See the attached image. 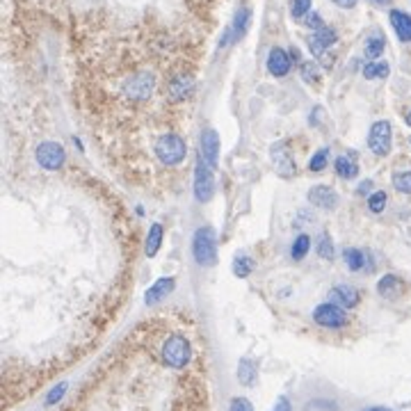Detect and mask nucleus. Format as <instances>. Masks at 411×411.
Listing matches in <instances>:
<instances>
[{
    "mask_svg": "<svg viewBox=\"0 0 411 411\" xmlns=\"http://www.w3.org/2000/svg\"><path fill=\"white\" fill-rule=\"evenodd\" d=\"M199 156L210 164V167L215 169L218 167V158H220V137H218V133H215L213 128L208 130H203V135H201V153Z\"/></svg>",
    "mask_w": 411,
    "mask_h": 411,
    "instance_id": "obj_14",
    "label": "nucleus"
},
{
    "mask_svg": "<svg viewBox=\"0 0 411 411\" xmlns=\"http://www.w3.org/2000/svg\"><path fill=\"white\" fill-rule=\"evenodd\" d=\"M194 91V78L190 74H176L167 82V94L171 101H185Z\"/></svg>",
    "mask_w": 411,
    "mask_h": 411,
    "instance_id": "obj_12",
    "label": "nucleus"
},
{
    "mask_svg": "<svg viewBox=\"0 0 411 411\" xmlns=\"http://www.w3.org/2000/svg\"><path fill=\"white\" fill-rule=\"evenodd\" d=\"M291 60L300 62V50H297V48H291Z\"/></svg>",
    "mask_w": 411,
    "mask_h": 411,
    "instance_id": "obj_41",
    "label": "nucleus"
},
{
    "mask_svg": "<svg viewBox=\"0 0 411 411\" xmlns=\"http://www.w3.org/2000/svg\"><path fill=\"white\" fill-rule=\"evenodd\" d=\"M254 272V261L249 256H238V259L233 261V274L244 279V276H249Z\"/></svg>",
    "mask_w": 411,
    "mask_h": 411,
    "instance_id": "obj_31",
    "label": "nucleus"
},
{
    "mask_svg": "<svg viewBox=\"0 0 411 411\" xmlns=\"http://www.w3.org/2000/svg\"><path fill=\"white\" fill-rule=\"evenodd\" d=\"M192 359V345L183 334H171L162 343V361L174 370H181L190 364Z\"/></svg>",
    "mask_w": 411,
    "mask_h": 411,
    "instance_id": "obj_2",
    "label": "nucleus"
},
{
    "mask_svg": "<svg viewBox=\"0 0 411 411\" xmlns=\"http://www.w3.org/2000/svg\"><path fill=\"white\" fill-rule=\"evenodd\" d=\"M256 377H259V368L252 361V359H240L238 364V379L242 386H254L256 384Z\"/></svg>",
    "mask_w": 411,
    "mask_h": 411,
    "instance_id": "obj_22",
    "label": "nucleus"
},
{
    "mask_svg": "<svg viewBox=\"0 0 411 411\" xmlns=\"http://www.w3.org/2000/svg\"><path fill=\"white\" fill-rule=\"evenodd\" d=\"M329 297H332L334 304L343 306V308H354L359 302H361V293H359L356 288L349 286V283H341V286L332 288Z\"/></svg>",
    "mask_w": 411,
    "mask_h": 411,
    "instance_id": "obj_17",
    "label": "nucleus"
},
{
    "mask_svg": "<svg viewBox=\"0 0 411 411\" xmlns=\"http://www.w3.org/2000/svg\"><path fill=\"white\" fill-rule=\"evenodd\" d=\"M366 411H393V409H386V407H370Z\"/></svg>",
    "mask_w": 411,
    "mask_h": 411,
    "instance_id": "obj_42",
    "label": "nucleus"
},
{
    "mask_svg": "<svg viewBox=\"0 0 411 411\" xmlns=\"http://www.w3.org/2000/svg\"><path fill=\"white\" fill-rule=\"evenodd\" d=\"M300 76L304 78V82H308V85H317V82H320V67H317L313 60L302 62V64H300Z\"/></svg>",
    "mask_w": 411,
    "mask_h": 411,
    "instance_id": "obj_28",
    "label": "nucleus"
},
{
    "mask_svg": "<svg viewBox=\"0 0 411 411\" xmlns=\"http://www.w3.org/2000/svg\"><path fill=\"white\" fill-rule=\"evenodd\" d=\"M67 160V151L57 142H41L37 149V162L41 169L46 171H57Z\"/></svg>",
    "mask_w": 411,
    "mask_h": 411,
    "instance_id": "obj_7",
    "label": "nucleus"
},
{
    "mask_svg": "<svg viewBox=\"0 0 411 411\" xmlns=\"http://www.w3.org/2000/svg\"><path fill=\"white\" fill-rule=\"evenodd\" d=\"M334 169H336V176L343 179V181H352L359 176V158L356 153H345V156H338L334 162Z\"/></svg>",
    "mask_w": 411,
    "mask_h": 411,
    "instance_id": "obj_19",
    "label": "nucleus"
},
{
    "mask_svg": "<svg viewBox=\"0 0 411 411\" xmlns=\"http://www.w3.org/2000/svg\"><path fill=\"white\" fill-rule=\"evenodd\" d=\"M272 162H274V167H276V174L283 179H291L293 174H295V162L291 158V151L286 149V144H274L272 147Z\"/></svg>",
    "mask_w": 411,
    "mask_h": 411,
    "instance_id": "obj_16",
    "label": "nucleus"
},
{
    "mask_svg": "<svg viewBox=\"0 0 411 411\" xmlns=\"http://www.w3.org/2000/svg\"><path fill=\"white\" fill-rule=\"evenodd\" d=\"M229 411H254V407H252V402L247 398H233Z\"/></svg>",
    "mask_w": 411,
    "mask_h": 411,
    "instance_id": "obj_35",
    "label": "nucleus"
},
{
    "mask_svg": "<svg viewBox=\"0 0 411 411\" xmlns=\"http://www.w3.org/2000/svg\"><path fill=\"white\" fill-rule=\"evenodd\" d=\"M308 249H311V238H308L306 233L297 235L295 242H293V247H291V259H293V261H302L304 256L308 254Z\"/></svg>",
    "mask_w": 411,
    "mask_h": 411,
    "instance_id": "obj_27",
    "label": "nucleus"
},
{
    "mask_svg": "<svg viewBox=\"0 0 411 411\" xmlns=\"http://www.w3.org/2000/svg\"><path fill=\"white\" fill-rule=\"evenodd\" d=\"M123 94H126L128 98H135V101L149 98L153 94V76L147 74V71H140V74L130 76L126 82H123Z\"/></svg>",
    "mask_w": 411,
    "mask_h": 411,
    "instance_id": "obj_8",
    "label": "nucleus"
},
{
    "mask_svg": "<svg viewBox=\"0 0 411 411\" xmlns=\"http://www.w3.org/2000/svg\"><path fill=\"white\" fill-rule=\"evenodd\" d=\"M390 181H393V188L398 192L411 194V169H395Z\"/></svg>",
    "mask_w": 411,
    "mask_h": 411,
    "instance_id": "obj_26",
    "label": "nucleus"
},
{
    "mask_svg": "<svg viewBox=\"0 0 411 411\" xmlns=\"http://www.w3.org/2000/svg\"><path fill=\"white\" fill-rule=\"evenodd\" d=\"M291 67H293L291 53H286L283 48L274 46L270 50V55H267V71H270L274 78H283L291 74Z\"/></svg>",
    "mask_w": 411,
    "mask_h": 411,
    "instance_id": "obj_11",
    "label": "nucleus"
},
{
    "mask_svg": "<svg viewBox=\"0 0 411 411\" xmlns=\"http://www.w3.org/2000/svg\"><path fill=\"white\" fill-rule=\"evenodd\" d=\"M306 197H308V203L322 210H334L338 206V194L334 188H329V185H313Z\"/></svg>",
    "mask_w": 411,
    "mask_h": 411,
    "instance_id": "obj_10",
    "label": "nucleus"
},
{
    "mask_svg": "<svg viewBox=\"0 0 411 411\" xmlns=\"http://www.w3.org/2000/svg\"><path fill=\"white\" fill-rule=\"evenodd\" d=\"M370 190H373V181H364L361 185H359V190H356V192H359V194H361V197H364V194H368Z\"/></svg>",
    "mask_w": 411,
    "mask_h": 411,
    "instance_id": "obj_38",
    "label": "nucleus"
},
{
    "mask_svg": "<svg viewBox=\"0 0 411 411\" xmlns=\"http://www.w3.org/2000/svg\"><path fill=\"white\" fill-rule=\"evenodd\" d=\"M213 194H215V171L199 156L197 167H194V197H197V201L206 203L213 199Z\"/></svg>",
    "mask_w": 411,
    "mask_h": 411,
    "instance_id": "obj_5",
    "label": "nucleus"
},
{
    "mask_svg": "<svg viewBox=\"0 0 411 411\" xmlns=\"http://www.w3.org/2000/svg\"><path fill=\"white\" fill-rule=\"evenodd\" d=\"M249 23H252V9L249 7H240L238 12H235V18L231 23V35H233V41H240L247 30H249Z\"/></svg>",
    "mask_w": 411,
    "mask_h": 411,
    "instance_id": "obj_21",
    "label": "nucleus"
},
{
    "mask_svg": "<svg viewBox=\"0 0 411 411\" xmlns=\"http://www.w3.org/2000/svg\"><path fill=\"white\" fill-rule=\"evenodd\" d=\"M311 3L313 0H291V14L295 18H304L306 14H311Z\"/></svg>",
    "mask_w": 411,
    "mask_h": 411,
    "instance_id": "obj_33",
    "label": "nucleus"
},
{
    "mask_svg": "<svg viewBox=\"0 0 411 411\" xmlns=\"http://www.w3.org/2000/svg\"><path fill=\"white\" fill-rule=\"evenodd\" d=\"M336 39H338L336 30L329 26H322L320 30H315V33L308 37V50H311L315 57H322L327 50L336 44Z\"/></svg>",
    "mask_w": 411,
    "mask_h": 411,
    "instance_id": "obj_9",
    "label": "nucleus"
},
{
    "mask_svg": "<svg viewBox=\"0 0 411 411\" xmlns=\"http://www.w3.org/2000/svg\"><path fill=\"white\" fill-rule=\"evenodd\" d=\"M384 48H386V39H384V35H382V33H375V35H370V37L366 39L364 53H366L368 60H373V62H375L377 57H382Z\"/></svg>",
    "mask_w": 411,
    "mask_h": 411,
    "instance_id": "obj_23",
    "label": "nucleus"
},
{
    "mask_svg": "<svg viewBox=\"0 0 411 411\" xmlns=\"http://www.w3.org/2000/svg\"><path fill=\"white\" fill-rule=\"evenodd\" d=\"M327 162H329V149H320V151L313 153L311 160H308V169L322 171V169H327Z\"/></svg>",
    "mask_w": 411,
    "mask_h": 411,
    "instance_id": "obj_32",
    "label": "nucleus"
},
{
    "mask_svg": "<svg viewBox=\"0 0 411 411\" xmlns=\"http://www.w3.org/2000/svg\"><path fill=\"white\" fill-rule=\"evenodd\" d=\"M332 3H336L338 7H343V9H349V7H354L359 0H332Z\"/></svg>",
    "mask_w": 411,
    "mask_h": 411,
    "instance_id": "obj_39",
    "label": "nucleus"
},
{
    "mask_svg": "<svg viewBox=\"0 0 411 411\" xmlns=\"http://www.w3.org/2000/svg\"><path fill=\"white\" fill-rule=\"evenodd\" d=\"M192 254H194V261L199 265L210 267L218 263V240H215V231L210 226H201L197 229L192 238Z\"/></svg>",
    "mask_w": 411,
    "mask_h": 411,
    "instance_id": "obj_3",
    "label": "nucleus"
},
{
    "mask_svg": "<svg viewBox=\"0 0 411 411\" xmlns=\"http://www.w3.org/2000/svg\"><path fill=\"white\" fill-rule=\"evenodd\" d=\"M388 21H390V28L395 30L398 39L402 44H411V14L402 12V9H390Z\"/></svg>",
    "mask_w": 411,
    "mask_h": 411,
    "instance_id": "obj_18",
    "label": "nucleus"
},
{
    "mask_svg": "<svg viewBox=\"0 0 411 411\" xmlns=\"http://www.w3.org/2000/svg\"><path fill=\"white\" fill-rule=\"evenodd\" d=\"M313 320L325 329H341L349 322V315L345 313L343 306L327 302V304H320L313 311Z\"/></svg>",
    "mask_w": 411,
    "mask_h": 411,
    "instance_id": "obj_6",
    "label": "nucleus"
},
{
    "mask_svg": "<svg viewBox=\"0 0 411 411\" xmlns=\"http://www.w3.org/2000/svg\"><path fill=\"white\" fill-rule=\"evenodd\" d=\"M272 411H293V407H291V400H288L286 395H281L279 400H276V405L272 407Z\"/></svg>",
    "mask_w": 411,
    "mask_h": 411,
    "instance_id": "obj_37",
    "label": "nucleus"
},
{
    "mask_svg": "<svg viewBox=\"0 0 411 411\" xmlns=\"http://www.w3.org/2000/svg\"><path fill=\"white\" fill-rule=\"evenodd\" d=\"M174 288H176V281H174V276H162V279H158L147 291V295H144V302H147V306L158 304L162 297H167L174 291Z\"/></svg>",
    "mask_w": 411,
    "mask_h": 411,
    "instance_id": "obj_20",
    "label": "nucleus"
},
{
    "mask_svg": "<svg viewBox=\"0 0 411 411\" xmlns=\"http://www.w3.org/2000/svg\"><path fill=\"white\" fill-rule=\"evenodd\" d=\"M304 21H306V26H308V28H313V30H320V28L325 26V23H322V16H320V14H315V12L306 14Z\"/></svg>",
    "mask_w": 411,
    "mask_h": 411,
    "instance_id": "obj_36",
    "label": "nucleus"
},
{
    "mask_svg": "<svg viewBox=\"0 0 411 411\" xmlns=\"http://www.w3.org/2000/svg\"><path fill=\"white\" fill-rule=\"evenodd\" d=\"M373 5H377V7H386V5H390V0H370Z\"/></svg>",
    "mask_w": 411,
    "mask_h": 411,
    "instance_id": "obj_40",
    "label": "nucleus"
},
{
    "mask_svg": "<svg viewBox=\"0 0 411 411\" xmlns=\"http://www.w3.org/2000/svg\"><path fill=\"white\" fill-rule=\"evenodd\" d=\"M153 151H156V158L164 167H176L188 156V144L176 133H162L153 144Z\"/></svg>",
    "mask_w": 411,
    "mask_h": 411,
    "instance_id": "obj_1",
    "label": "nucleus"
},
{
    "mask_svg": "<svg viewBox=\"0 0 411 411\" xmlns=\"http://www.w3.org/2000/svg\"><path fill=\"white\" fill-rule=\"evenodd\" d=\"M386 203H388V194L384 190H377L368 197V208H370V213H375V215L384 213Z\"/></svg>",
    "mask_w": 411,
    "mask_h": 411,
    "instance_id": "obj_30",
    "label": "nucleus"
},
{
    "mask_svg": "<svg viewBox=\"0 0 411 411\" xmlns=\"http://www.w3.org/2000/svg\"><path fill=\"white\" fill-rule=\"evenodd\" d=\"M368 147L379 158H384L390 153V147H393V128H390V123L386 119H379L370 126Z\"/></svg>",
    "mask_w": 411,
    "mask_h": 411,
    "instance_id": "obj_4",
    "label": "nucleus"
},
{
    "mask_svg": "<svg viewBox=\"0 0 411 411\" xmlns=\"http://www.w3.org/2000/svg\"><path fill=\"white\" fill-rule=\"evenodd\" d=\"M64 393H67V384H60V386H55L50 393L46 395V407H53L55 402H60L62 398H64Z\"/></svg>",
    "mask_w": 411,
    "mask_h": 411,
    "instance_id": "obj_34",
    "label": "nucleus"
},
{
    "mask_svg": "<svg viewBox=\"0 0 411 411\" xmlns=\"http://www.w3.org/2000/svg\"><path fill=\"white\" fill-rule=\"evenodd\" d=\"M388 74H390L388 62H382V60L368 62V64L364 67V78H368V80H382V78H388Z\"/></svg>",
    "mask_w": 411,
    "mask_h": 411,
    "instance_id": "obj_25",
    "label": "nucleus"
},
{
    "mask_svg": "<svg viewBox=\"0 0 411 411\" xmlns=\"http://www.w3.org/2000/svg\"><path fill=\"white\" fill-rule=\"evenodd\" d=\"M409 144H411V137H409Z\"/></svg>",
    "mask_w": 411,
    "mask_h": 411,
    "instance_id": "obj_44",
    "label": "nucleus"
},
{
    "mask_svg": "<svg viewBox=\"0 0 411 411\" xmlns=\"http://www.w3.org/2000/svg\"><path fill=\"white\" fill-rule=\"evenodd\" d=\"M343 261L352 272H373V267H375L370 263V256L364 249H356V247H345Z\"/></svg>",
    "mask_w": 411,
    "mask_h": 411,
    "instance_id": "obj_15",
    "label": "nucleus"
},
{
    "mask_svg": "<svg viewBox=\"0 0 411 411\" xmlns=\"http://www.w3.org/2000/svg\"><path fill=\"white\" fill-rule=\"evenodd\" d=\"M405 123H407V126L411 128V110L407 112V115H405Z\"/></svg>",
    "mask_w": 411,
    "mask_h": 411,
    "instance_id": "obj_43",
    "label": "nucleus"
},
{
    "mask_svg": "<svg viewBox=\"0 0 411 411\" xmlns=\"http://www.w3.org/2000/svg\"><path fill=\"white\" fill-rule=\"evenodd\" d=\"M405 291H407V286L398 274H384L382 279L377 281V293L382 295L384 300H390V302L400 300V297L405 295Z\"/></svg>",
    "mask_w": 411,
    "mask_h": 411,
    "instance_id": "obj_13",
    "label": "nucleus"
},
{
    "mask_svg": "<svg viewBox=\"0 0 411 411\" xmlns=\"http://www.w3.org/2000/svg\"><path fill=\"white\" fill-rule=\"evenodd\" d=\"M162 226L160 224H151V229H149V235H147V247H144V252H147L149 259H153L158 252H160V244H162Z\"/></svg>",
    "mask_w": 411,
    "mask_h": 411,
    "instance_id": "obj_24",
    "label": "nucleus"
},
{
    "mask_svg": "<svg viewBox=\"0 0 411 411\" xmlns=\"http://www.w3.org/2000/svg\"><path fill=\"white\" fill-rule=\"evenodd\" d=\"M315 252L320 256L322 261H334V242H332V235L329 233H320L315 244Z\"/></svg>",
    "mask_w": 411,
    "mask_h": 411,
    "instance_id": "obj_29",
    "label": "nucleus"
}]
</instances>
